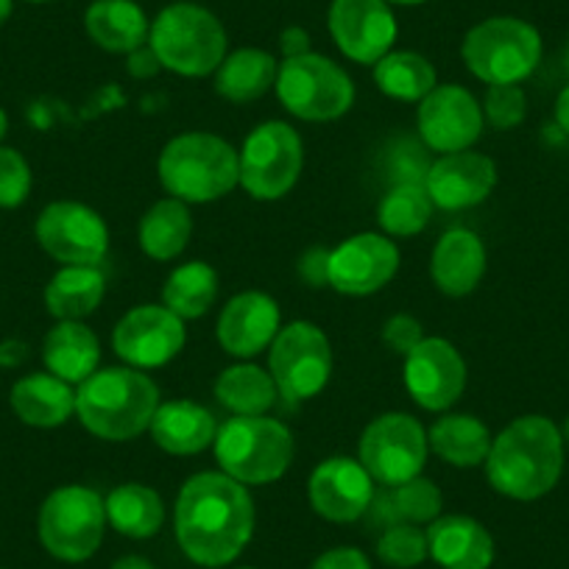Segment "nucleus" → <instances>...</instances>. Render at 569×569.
Masks as SVG:
<instances>
[{"instance_id": "a878e982", "label": "nucleus", "mask_w": 569, "mask_h": 569, "mask_svg": "<svg viewBox=\"0 0 569 569\" xmlns=\"http://www.w3.org/2000/svg\"><path fill=\"white\" fill-rule=\"evenodd\" d=\"M42 360L59 380L81 386L101 369V343L84 321H57L42 341Z\"/></svg>"}, {"instance_id": "f257e3e1", "label": "nucleus", "mask_w": 569, "mask_h": 569, "mask_svg": "<svg viewBox=\"0 0 569 569\" xmlns=\"http://www.w3.org/2000/svg\"><path fill=\"white\" fill-rule=\"evenodd\" d=\"M254 519L249 486L223 472H199L179 491L173 528L190 561L218 569L246 550L254 536Z\"/></svg>"}, {"instance_id": "6e6552de", "label": "nucleus", "mask_w": 569, "mask_h": 569, "mask_svg": "<svg viewBox=\"0 0 569 569\" xmlns=\"http://www.w3.org/2000/svg\"><path fill=\"white\" fill-rule=\"evenodd\" d=\"M273 90L293 118L310 123L338 120L355 107V84L347 70L313 51L282 59Z\"/></svg>"}, {"instance_id": "37998d69", "label": "nucleus", "mask_w": 569, "mask_h": 569, "mask_svg": "<svg viewBox=\"0 0 569 569\" xmlns=\"http://www.w3.org/2000/svg\"><path fill=\"white\" fill-rule=\"evenodd\" d=\"M297 273L310 288H330V251L313 246L297 262Z\"/></svg>"}, {"instance_id": "3c124183", "label": "nucleus", "mask_w": 569, "mask_h": 569, "mask_svg": "<svg viewBox=\"0 0 569 569\" xmlns=\"http://www.w3.org/2000/svg\"><path fill=\"white\" fill-rule=\"evenodd\" d=\"M7 131H9V114L3 112V107H0V142H3Z\"/></svg>"}, {"instance_id": "a211bd4d", "label": "nucleus", "mask_w": 569, "mask_h": 569, "mask_svg": "<svg viewBox=\"0 0 569 569\" xmlns=\"http://www.w3.org/2000/svg\"><path fill=\"white\" fill-rule=\"evenodd\" d=\"M399 271V249L388 234L360 232L330 251V288L343 297H371Z\"/></svg>"}, {"instance_id": "a18cd8bd", "label": "nucleus", "mask_w": 569, "mask_h": 569, "mask_svg": "<svg viewBox=\"0 0 569 569\" xmlns=\"http://www.w3.org/2000/svg\"><path fill=\"white\" fill-rule=\"evenodd\" d=\"M126 70H129V76H134V79H151V76H157L162 70L160 59H157L154 48L146 42V46H140L137 51H131L129 57H126Z\"/></svg>"}, {"instance_id": "79ce46f5", "label": "nucleus", "mask_w": 569, "mask_h": 569, "mask_svg": "<svg viewBox=\"0 0 569 569\" xmlns=\"http://www.w3.org/2000/svg\"><path fill=\"white\" fill-rule=\"evenodd\" d=\"M382 341H386V347L391 349V352L402 355L405 358V355L413 352V349L425 341V327H421V321L413 319V316L397 313L386 321V327H382Z\"/></svg>"}, {"instance_id": "dca6fc26", "label": "nucleus", "mask_w": 569, "mask_h": 569, "mask_svg": "<svg viewBox=\"0 0 569 569\" xmlns=\"http://www.w3.org/2000/svg\"><path fill=\"white\" fill-rule=\"evenodd\" d=\"M405 388L419 408L445 413L467 391V360L447 338H425L405 355Z\"/></svg>"}, {"instance_id": "de8ad7c7", "label": "nucleus", "mask_w": 569, "mask_h": 569, "mask_svg": "<svg viewBox=\"0 0 569 569\" xmlns=\"http://www.w3.org/2000/svg\"><path fill=\"white\" fill-rule=\"evenodd\" d=\"M556 126L563 134H569V84L556 98Z\"/></svg>"}, {"instance_id": "bb28decb", "label": "nucleus", "mask_w": 569, "mask_h": 569, "mask_svg": "<svg viewBox=\"0 0 569 569\" xmlns=\"http://www.w3.org/2000/svg\"><path fill=\"white\" fill-rule=\"evenodd\" d=\"M84 29L98 48L129 57L149 42L151 23L134 0H92L84 14Z\"/></svg>"}, {"instance_id": "4be33fe9", "label": "nucleus", "mask_w": 569, "mask_h": 569, "mask_svg": "<svg viewBox=\"0 0 569 569\" xmlns=\"http://www.w3.org/2000/svg\"><path fill=\"white\" fill-rule=\"evenodd\" d=\"M427 547L441 569H489L495 563L489 528L463 513H441L427 525Z\"/></svg>"}, {"instance_id": "72a5a7b5", "label": "nucleus", "mask_w": 569, "mask_h": 569, "mask_svg": "<svg viewBox=\"0 0 569 569\" xmlns=\"http://www.w3.org/2000/svg\"><path fill=\"white\" fill-rule=\"evenodd\" d=\"M218 299V271L210 262H184L173 268L162 288V305L179 319H201Z\"/></svg>"}, {"instance_id": "aec40b11", "label": "nucleus", "mask_w": 569, "mask_h": 569, "mask_svg": "<svg viewBox=\"0 0 569 569\" xmlns=\"http://www.w3.org/2000/svg\"><path fill=\"white\" fill-rule=\"evenodd\" d=\"M497 184V166L491 157L478 151H452L439 154L427 171L425 190L436 210L461 212L483 204Z\"/></svg>"}, {"instance_id": "a19ab883", "label": "nucleus", "mask_w": 569, "mask_h": 569, "mask_svg": "<svg viewBox=\"0 0 569 569\" xmlns=\"http://www.w3.org/2000/svg\"><path fill=\"white\" fill-rule=\"evenodd\" d=\"M31 193V168L20 151L0 146V210H14Z\"/></svg>"}, {"instance_id": "4c0bfd02", "label": "nucleus", "mask_w": 569, "mask_h": 569, "mask_svg": "<svg viewBox=\"0 0 569 569\" xmlns=\"http://www.w3.org/2000/svg\"><path fill=\"white\" fill-rule=\"evenodd\" d=\"M388 491H391V502L399 522L430 525L441 517L445 497H441L439 486L430 478H425V475H419V478L408 480L402 486H393Z\"/></svg>"}, {"instance_id": "b1692460", "label": "nucleus", "mask_w": 569, "mask_h": 569, "mask_svg": "<svg viewBox=\"0 0 569 569\" xmlns=\"http://www.w3.org/2000/svg\"><path fill=\"white\" fill-rule=\"evenodd\" d=\"M151 439L168 456H199L212 447L218 433V421L204 405L190 399H173L160 402L154 419H151Z\"/></svg>"}, {"instance_id": "e433bc0d", "label": "nucleus", "mask_w": 569, "mask_h": 569, "mask_svg": "<svg viewBox=\"0 0 569 569\" xmlns=\"http://www.w3.org/2000/svg\"><path fill=\"white\" fill-rule=\"evenodd\" d=\"M377 558L391 569H413L430 558L427 530L421 525L397 522L386 528L377 539Z\"/></svg>"}, {"instance_id": "f704fd0d", "label": "nucleus", "mask_w": 569, "mask_h": 569, "mask_svg": "<svg viewBox=\"0 0 569 569\" xmlns=\"http://www.w3.org/2000/svg\"><path fill=\"white\" fill-rule=\"evenodd\" d=\"M375 84L380 87L382 96L393 101L419 103L421 98L430 96L439 84L436 68L430 59L416 51H388L380 62L375 64Z\"/></svg>"}, {"instance_id": "09e8293b", "label": "nucleus", "mask_w": 569, "mask_h": 569, "mask_svg": "<svg viewBox=\"0 0 569 569\" xmlns=\"http://www.w3.org/2000/svg\"><path fill=\"white\" fill-rule=\"evenodd\" d=\"M112 569H157L149 558L142 556H123L112 563Z\"/></svg>"}, {"instance_id": "f3484780", "label": "nucleus", "mask_w": 569, "mask_h": 569, "mask_svg": "<svg viewBox=\"0 0 569 569\" xmlns=\"http://www.w3.org/2000/svg\"><path fill=\"white\" fill-rule=\"evenodd\" d=\"M327 26L343 57L371 68L393 51L399 34L393 9L386 0H332Z\"/></svg>"}, {"instance_id": "423d86ee", "label": "nucleus", "mask_w": 569, "mask_h": 569, "mask_svg": "<svg viewBox=\"0 0 569 569\" xmlns=\"http://www.w3.org/2000/svg\"><path fill=\"white\" fill-rule=\"evenodd\" d=\"M149 46L154 48L162 70L184 79H204L216 73L227 57V31L210 9L182 0L157 14Z\"/></svg>"}, {"instance_id": "1a4fd4ad", "label": "nucleus", "mask_w": 569, "mask_h": 569, "mask_svg": "<svg viewBox=\"0 0 569 569\" xmlns=\"http://www.w3.org/2000/svg\"><path fill=\"white\" fill-rule=\"evenodd\" d=\"M107 506L96 489L59 486L46 497L37 517V533L53 558L81 563L98 552L107 530Z\"/></svg>"}, {"instance_id": "864d4df0", "label": "nucleus", "mask_w": 569, "mask_h": 569, "mask_svg": "<svg viewBox=\"0 0 569 569\" xmlns=\"http://www.w3.org/2000/svg\"><path fill=\"white\" fill-rule=\"evenodd\" d=\"M558 430H561L563 447H569V416H567V421H563V427H558Z\"/></svg>"}, {"instance_id": "c756f323", "label": "nucleus", "mask_w": 569, "mask_h": 569, "mask_svg": "<svg viewBox=\"0 0 569 569\" xmlns=\"http://www.w3.org/2000/svg\"><path fill=\"white\" fill-rule=\"evenodd\" d=\"M190 238H193V216H190V204L179 199H160L146 210L140 218V229H137V240H140L142 254L151 260H177L184 249H188Z\"/></svg>"}, {"instance_id": "2eb2a0df", "label": "nucleus", "mask_w": 569, "mask_h": 569, "mask_svg": "<svg viewBox=\"0 0 569 569\" xmlns=\"http://www.w3.org/2000/svg\"><path fill=\"white\" fill-rule=\"evenodd\" d=\"M419 140L436 154L472 149L483 134V109L480 101L461 84H436L430 96L419 101Z\"/></svg>"}, {"instance_id": "4d7b16f0", "label": "nucleus", "mask_w": 569, "mask_h": 569, "mask_svg": "<svg viewBox=\"0 0 569 569\" xmlns=\"http://www.w3.org/2000/svg\"><path fill=\"white\" fill-rule=\"evenodd\" d=\"M238 569H254V567H238Z\"/></svg>"}, {"instance_id": "393cba45", "label": "nucleus", "mask_w": 569, "mask_h": 569, "mask_svg": "<svg viewBox=\"0 0 569 569\" xmlns=\"http://www.w3.org/2000/svg\"><path fill=\"white\" fill-rule=\"evenodd\" d=\"M9 402L23 425L51 430L62 427L76 413V388L51 371H37L14 382Z\"/></svg>"}, {"instance_id": "5fc2aeb1", "label": "nucleus", "mask_w": 569, "mask_h": 569, "mask_svg": "<svg viewBox=\"0 0 569 569\" xmlns=\"http://www.w3.org/2000/svg\"><path fill=\"white\" fill-rule=\"evenodd\" d=\"M563 70L569 73V42H567V48H563Z\"/></svg>"}, {"instance_id": "603ef678", "label": "nucleus", "mask_w": 569, "mask_h": 569, "mask_svg": "<svg viewBox=\"0 0 569 569\" xmlns=\"http://www.w3.org/2000/svg\"><path fill=\"white\" fill-rule=\"evenodd\" d=\"M386 3H391V7H421L427 0H386Z\"/></svg>"}, {"instance_id": "6ab92c4d", "label": "nucleus", "mask_w": 569, "mask_h": 569, "mask_svg": "<svg viewBox=\"0 0 569 569\" xmlns=\"http://www.w3.org/2000/svg\"><path fill=\"white\" fill-rule=\"evenodd\" d=\"M308 497L321 519L349 525L369 511L375 500V480L355 458H327L310 475Z\"/></svg>"}, {"instance_id": "4468645a", "label": "nucleus", "mask_w": 569, "mask_h": 569, "mask_svg": "<svg viewBox=\"0 0 569 569\" xmlns=\"http://www.w3.org/2000/svg\"><path fill=\"white\" fill-rule=\"evenodd\" d=\"M184 321L166 305H137L114 325L112 349L131 369H160L184 349Z\"/></svg>"}, {"instance_id": "f8f14e48", "label": "nucleus", "mask_w": 569, "mask_h": 569, "mask_svg": "<svg viewBox=\"0 0 569 569\" xmlns=\"http://www.w3.org/2000/svg\"><path fill=\"white\" fill-rule=\"evenodd\" d=\"M427 430L410 413H382L360 436L358 461L386 489L419 478L427 463Z\"/></svg>"}, {"instance_id": "8fccbe9b", "label": "nucleus", "mask_w": 569, "mask_h": 569, "mask_svg": "<svg viewBox=\"0 0 569 569\" xmlns=\"http://www.w3.org/2000/svg\"><path fill=\"white\" fill-rule=\"evenodd\" d=\"M12 9H14V0H0V26L12 18Z\"/></svg>"}, {"instance_id": "7c9ffc66", "label": "nucleus", "mask_w": 569, "mask_h": 569, "mask_svg": "<svg viewBox=\"0 0 569 569\" xmlns=\"http://www.w3.org/2000/svg\"><path fill=\"white\" fill-rule=\"evenodd\" d=\"M279 62L260 48H240L223 57L216 70V92L232 103H251L277 84Z\"/></svg>"}, {"instance_id": "c03bdc74", "label": "nucleus", "mask_w": 569, "mask_h": 569, "mask_svg": "<svg viewBox=\"0 0 569 569\" xmlns=\"http://www.w3.org/2000/svg\"><path fill=\"white\" fill-rule=\"evenodd\" d=\"M310 569H371V561L358 547H332L321 552Z\"/></svg>"}, {"instance_id": "9d476101", "label": "nucleus", "mask_w": 569, "mask_h": 569, "mask_svg": "<svg viewBox=\"0 0 569 569\" xmlns=\"http://www.w3.org/2000/svg\"><path fill=\"white\" fill-rule=\"evenodd\" d=\"M305 168L299 131L284 120L254 126L240 149V188L257 201H277L293 190Z\"/></svg>"}, {"instance_id": "cd10ccee", "label": "nucleus", "mask_w": 569, "mask_h": 569, "mask_svg": "<svg viewBox=\"0 0 569 569\" xmlns=\"http://www.w3.org/2000/svg\"><path fill=\"white\" fill-rule=\"evenodd\" d=\"M107 297L101 266H62L46 284V308L57 321H81L96 313Z\"/></svg>"}, {"instance_id": "f03ea898", "label": "nucleus", "mask_w": 569, "mask_h": 569, "mask_svg": "<svg viewBox=\"0 0 569 569\" xmlns=\"http://www.w3.org/2000/svg\"><path fill=\"white\" fill-rule=\"evenodd\" d=\"M563 439L552 419L539 413L519 416L491 441L486 478L497 495L533 502L550 495L563 475Z\"/></svg>"}, {"instance_id": "6e6d98bb", "label": "nucleus", "mask_w": 569, "mask_h": 569, "mask_svg": "<svg viewBox=\"0 0 569 569\" xmlns=\"http://www.w3.org/2000/svg\"><path fill=\"white\" fill-rule=\"evenodd\" d=\"M29 3H53V0H29Z\"/></svg>"}, {"instance_id": "0eeeda50", "label": "nucleus", "mask_w": 569, "mask_h": 569, "mask_svg": "<svg viewBox=\"0 0 569 569\" xmlns=\"http://www.w3.org/2000/svg\"><path fill=\"white\" fill-rule=\"evenodd\" d=\"M461 57L483 84H519L539 68L541 34L528 20L489 18L469 29Z\"/></svg>"}, {"instance_id": "ea45409f", "label": "nucleus", "mask_w": 569, "mask_h": 569, "mask_svg": "<svg viewBox=\"0 0 569 569\" xmlns=\"http://www.w3.org/2000/svg\"><path fill=\"white\" fill-rule=\"evenodd\" d=\"M425 142L413 140H397L391 151H388L386 171L391 184H425L427 171L433 166L430 154H427Z\"/></svg>"}, {"instance_id": "20e7f679", "label": "nucleus", "mask_w": 569, "mask_h": 569, "mask_svg": "<svg viewBox=\"0 0 569 569\" xmlns=\"http://www.w3.org/2000/svg\"><path fill=\"white\" fill-rule=\"evenodd\" d=\"M157 171L171 199L210 204L240 184V154L223 137L188 131L166 142Z\"/></svg>"}, {"instance_id": "39448f33", "label": "nucleus", "mask_w": 569, "mask_h": 569, "mask_svg": "<svg viewBox=\"0 0 569 569\" xmlns=\"http://www.w3.org/2000/svg\"><path fill=\"white\" fill-rule=\"evenodd\" d=\"M216 461L223 475L243 486L277 483L293 463V436L271 416H232L218 425Z\"/></svg>"}, {"instance_id": "9b49d317", "label": "nucleus", "mask_w": 569, "mask_h": 569, "mask_svg": "<svg viewBox=\"0 0 569 569\" xmlns=\"http://www.w3.org/2000/svg\"><path fill=\"white\" fill-rule=\"evenodd\" d=\"M268 349V371L279 397L308 402L325 391L332 375V347L325 330L310 321H291L277 332Z\"/></svg>"}, {"instance_id": "58836bf2", "label": "nucleus", "mask_w": 569, "mask_h": 569, "mask_svg": "<svg viewBox=\"0 0 569 569\" xmlns=\"http://www.w3.org/2000/svg\"><path fill=\"white\" fill-rule=\"evenodd\" d=\"M480 109H483V120L491 129L511 131L528 114V98L519 84H489Z\"/></svg>"}, {"instance_id": "c9c22d12", "label": "nucleus", "mask_w": 569, "mask_h": 569, "mask_svg": "<svg viewBox=\"0 0 569 569\" xmlns=\"http://www.w3.org/2000/svg\"><path fill=\"white\" fill-rule=\"evenodd\" d=\"M433 210L425 184H391L377 204V221L388 238H413L425 232Z\"/></svg>"}, {"instance_id": "412c9836", "label": "nucleus", "mask_w": 569, "mask_h": 569, "mask_svg": "<svg viewBox=\"0 0 569 569\" xmlns=\"http://www.w3.org/2000/svg\"><path fill=\"white\" fill-rule=\"evenodd\" d=\"M282 316L279 305L262 291H243L223 305L218 316L216 338L227 355L238 360H251L268 349L277 338Z\"/></svg>"}, {"instance_id": "2f4dec72", "label": "nucleus", "mask_w": 569, "mask_h": 569, "mask_svg": "<svg viewBox=\"0 0 569 569\" xmlns=\"http://www.w3.org/2000/svg\"><path fill=\"white\" fill-rule=\"evenodd\" d=\"M103 506H107V522L129 539H151L166 525V502L151 486H114Z\"/></svg>"}, {"instance_id": "5701e85b", "label": "nucleus", "mask_w": 569, "mask_h": 569, "mask_svg": "<svg viewBox=\"0 0 569 569\" xmlns=\"http://www.w3.org/2000/svg\"><path fill=\"white\" fill-rule=\"evenodd\" d=\"M430 277L445 297H469L486 277L483 240L469 229H450L441 234L430 257Z\"/></svg>"}, {"instance_id": "ddd939ff", "label": "nucleus", "mask_w": 569, "mask_h": 569, "mask_svg": "<svg viewBox=\"0 0 569 569\" xmlns=\"http://www.w3.org/2000/svg\"><path fill=\"white\" fill-rule=\"evenodd\" d=\"M37 240L62 266H101L109 251V229L81 201H53L37 218Z\"/></svg>"}, {"instance_id": "473e14b6", "label": "nucleus", "mask_w": 569, "mask_h": 569, "mask_svg": "<svg viewBox=\"0 0 569 569\" xmlns=\"http://www.w3.org/2000/svg\"><path fill=\"white\" fill-rule=\"evenodd\" d=\"M277 382L271 371L254 363H234L216 380V399L232 416H266L277 405Z\"/></svg>"}, {"instance_id": "49530a36", "label": "nucleus", "mask_w": 569, "mask_h": 569, "mask_svg": "<svg viewBox=\"0 0 569 569\" xmlns=\"http://www.w3.org/2000/svg\"><path fill=\"white\" fill-rule=\"evenodd\" d=\"M279 51H282L284 59L310 53V34L305 29H299V26H288V29L279 34Z\"/></svg>"}, {"instance_id": "7ed1b4c3", "label": "nucleus", "mask_w": 569, "mask_h": 569, "mask_svg": "<svg viewBox=\"0 0 569 569\" xmlns=\"http://www.w3.org/2000/svg\"><path fill=\"white\" fill-rule=\"evenodd\" d=\"M157 408V382L131 366H107L76 386V416L87 433L103 441H131L142 436Z\"/></svg>"}, {"instance_id": "c85d7f7f", "label": "nucleus", "mask_w": 569, "mask_h": 569, "mask_svg": "<svg viewBox=\"0 0 569 569\" xmlns=\"http://www.w3.org/2000/svg\"><path fill=\"white\" fill-rule=\"evenodd\" d=\"M489 427L472 413H447L430 427L427 445L430 452L456 469L483 467L491 450Z\"/></svg>"}]
</instances>
